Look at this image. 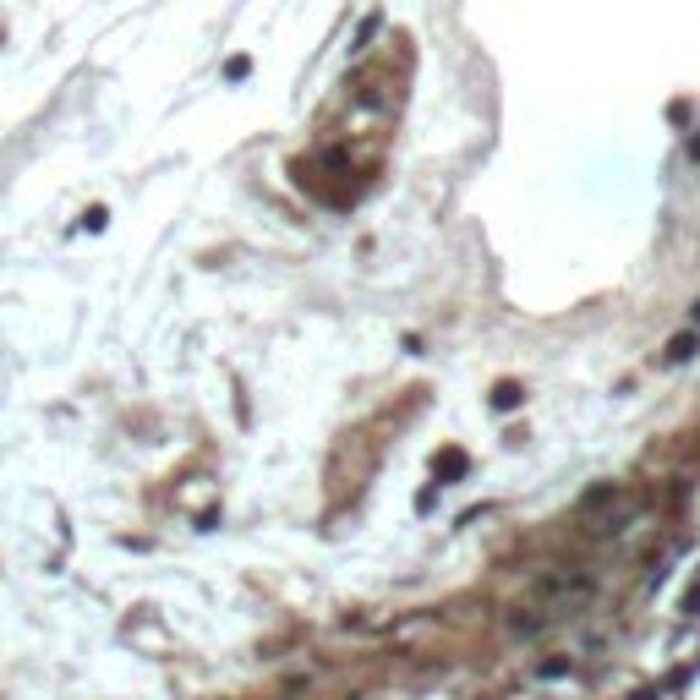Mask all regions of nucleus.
Wrapping results in <instances>:
<instances>
[{
	"instance_id": "f257e3e1",
	"label": "nucleus",
	"mask_w": 700,
	"mask_h": 700,
	"mask_svg": "<svg viewBox=\"0 0 700 700\" xmlns=\"http://www.w3.org/2000/svg\"><path fill=\"white\" fill-rule=\"evenodd\" d=\"M465 465H471V460H465L460 449H449V454H438V460H433V476H438V481H460V476H465Z\"/></svg>"
},
{
	"instance_id": "39448f33",
	"label": "nucleus",
	"mask_w": 700,
	"mask_h": 700,
	"mask_svg": "<svg viewBox=\"0 0 700 700\" xmlns=\"http://www.w3.org/2000/svg\"><path fill=\"white\" fill-rule=\"evenodd\" d=\"M689 154H695V159H700V137H695V143H689Z\"/></svg>"
},
{
	"instance_id": "f03ea898",
	"label": "nucleus",
	"mask_w": 700,
	"mask_h": 700,
	"mask_svg": "<svg viewBox=\"0 0 700 700\" xmlns=\"http://www.w3.org/2000/svg\"><path fill=\"white\" fill-rule=\"evenodd\" d=\"M520 399H525V394H520V383H498V389H493V405H498V410H515Z\"/></svg>"
},
{
	"instance_id": "20e7f679",
	"label": "nucleus",
	"mask_w": 700,
	"mask_h": 700,
	"mask_svg": "<svg viewBox=\"0 0 700 700\" xmlns=\"http://www.w3.org/2000/svg\"><path fill=\"white\" fill-rule=\"evenodd\" d=\"M684 613H700V586H695V591L684 597Z\"/></svg>"
},
{
	"instance_id": "7ed1b4c3",
	"label": "nucleus",
	"mask_w": 700,
	"mask_h": 700,
	"mask_svg": "<svg viewBox=\"0 0 700 700\" xmlns=\"http://www.w3.org/2000/svg\"><path fill=\"white\" fill-rule=\"evenodd\" d=\"M695 356V334H678V339H668V362H689Z\"/></svg>"
},
{
	"instance_id": "423d86ee",
	"label": "nucleus",
	"mask_w": 700,
	"mask_h": 700,
	"mask_svg": "<svg viewBox=\"0 0 700 700\" xmlns=\"http://www.w3.org/2000/svg\"><path fill=\"white\" fill-rule=\"evenodd\" d=\"M695 328H700V307H695Z\"/></svg>"
}]
</instances>
